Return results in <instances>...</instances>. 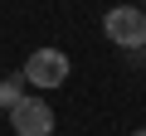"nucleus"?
Listing matches in <instances>:
<instances>
[{
	"label": "nucleus",
	"mask_w": 146,
	"mask_h": 136,
	"mask_svg": "<svg viewBox=\"0 0 146 136\" xmlns=\"http://www.w3.org/2000/svg\"><path fill=\"white\" fill-rule=\"evenodd\" d=\"M29 88H63L68 83V53L63 49H54V44H44V49H34L29 58H25V73H20Z\"/></svg>",
	"instance_id": "2"
},
{
	"label": "nucleus",
	"mask_w": 146,
	"mask_h": 136,
	"mask_svg": "<svg viewBox=\"0 0 146 136\" xmlns=\"http://www.w3.org/2000/svg\"><path fill=\"white\" fill-rule=\"evenodd\" d=\"M102 34H107L117 49H127V53L146 49V10H141V5H112V10L102 15Z\"/></svg>",
	"instance_id": "1"
},
{
	"label": "nucleus",
	"mask_w": 146,
	"mask_h": 136,
	"mask_svg": "<svg viewBox=\"0 0 146 136\" xmlns=\"http://www.w3.org/2000/svg\"><path fill=\"white\" fill-rule=\"evenodd\" d=\"M131 136H146V126H141V131H131Z\"/></svg>",
	"instance_id": "5"
},
{
	"label": "nucleus",
	"mask_w": 146,
	"mask_h": 136,
	"mask_svg": "<svg viewBox=\"0 0 146 136\" xmlns=\"http://www.w3.org/2000/svg\"><path fill=\"white\" fill-rule=\"evenodd\" d=\"M10 126H15V136H54L58 117H54V107L44 97H20L10 107Z\"/></svg>",
	"instance_id": "3"
},
{
	"label": "nucleus",
	"mask_w": 146,
	"mask_h": 136,
	"mask_svg": "<svg viewBox=\"0 0 146 136\" xmlns=\"http://www.w3.org/2000/svg\"><path fill=\"white\" fill-rule=\"evenodd\" d=\"M25 97V78H0V112H10Z\"/></svg>",
	"instance_id": "4"
}]
</instances>
